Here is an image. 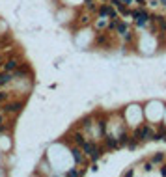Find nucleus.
<instances>
[{
	"mask_svg": "<svg viewBox=\"0 0 166 177\" xmlns=\"http://www.w3.org/2000/svg\"><path fill=\"white\" fill-rule=\"evenodd\" d=\"M80 23H82V24H88V23H90V17H88V15L80 17Z\"/></svg>",
	"mask_w": 166,
	"mask_h": 177,
	"instance_id": "20",
	"label": "nucleus"
},
{
	"mask_svg": "<svg viewBox=\"0 0 166 177\" xmlns=\"http://www.w3.org/2000/svg\"><path fill=\"white\" fill-rule=\"evenodd\" d=\"M103 153H105V147H101V145H97L95 147V151L90 155V160H93V162H97L101 157H103Z\"/></svg>",
	"mask_w": 166,
	"mask_h": 177,
	"instance_id": "8",
	"label": "nucleus"
},
{
	"mask_svg": "<svg viewBox=\"0 0 166 177\" xmlns=\"http://www.w3.org/2000/svg\"><path fill=\"white\" fill-rule=\"evenodd\" d=\"M67 175H84V172H79V170H69V172H67Z\"/></svg>",
	"mask_w": 166,
	"mask_h": 177,
	"instance_id": "17",
	"label": "nucleus"
},
{
	"mask_svg": "<svg viewBox=\"0 0 166 177\" xmlns=\"http://www.w3.org/2000/svg\"><path fill=\"white\" fill-rule=\"evenodd\" d=\"M23 106L24 103L23 101H11V103H4L2 106V110L6 112V114H11V116H17L21 110H23Z\"/></svg>",
	"mask_w": 166,
	"mask_h": 177,
	"instance_id": "1",
	"label": "nucleus"
},
{
	"mask_svg": "<svg viewBox=\"0 0 166 177\" xmlns=\"http://www.w3.org/2000/svg\"><path fill=\"white\" fill-rule=\"evenodd\" d=\"M4 65V58H2V56H0V67H2Z\"/></svg>",
	"mask_w": 166,
	"mask_h": 177,
	"instance_id": "23",
	"label": "nucleus"
},
{
	"mask_svg": "<svg viewBox=\"0 0 166 177\" xmlns=\"http://www.w3.org/2000/svg\"><path fill=\"white\" fill-rule=\"evenodd\" d=\"M2 123H4V116H2V114H0V125H2Z\"/></svg>",
	"mask_w": 166,
	"mask_h": 177,
	"instance_id": "24",
	"label": "nucleus"
},
{
	"mask_svg": "<svg viewBox=\"0 0 166 177\" xmlns=\"http://www.w3.org/2000/svg\"><path fill=\"white\" fill-rule=\"evenodd\" d=\"M116 30H118V34H120V35H123V34H125V32L129 30V28H127V24H125V23H121V21H120V19H118V24H116Z\"/></svg>",
	"mask_w": 166,
	"mask_h": 177,
	"instance_id": "12",
	"label": "nucleus"
},
{
	"mask_svg": "<svg viewBox=\"0 0 166 177\" xmlns=\"http://www.w3.org/2000/svg\"><path fill=\"white\" fill-rule=\"evenodd\" d=\"M144 170H146V172H151V170H153V162H146V164H144Z\"/></svg>",
	"mask_w": 166,
	"mask_h": 177,
	"instance_id": "18",
	"label": "nucleus"
},
{
	"mask_svg": "<svg viewBox=\"0 0 166 177\" xmlns=\"http://www.w3.org/2000/svg\"><path fill=\"white\" fill-rule=\"evenodd\" d=\"M159 2H161V4L164 6V8H166V0H159Z\"/></svg>",
	"mask_w": 166,
	"mask_h": 177,
	"instance_id": "25",
	"label": "nucleus"
},
{
	"mask_svg": "<svg viewBox=\"0 0 166 177\" xmlns=\"http://www.w3.org/2000/svg\"><path fill=\"white\" fill-rule=\"evenodd\" d=\"M108 19H118V11L112 8V6H110V10H108V15H107Z\"/></svg>",
	"mask_w": 166,
	"mask_h": 177,
	"instance_id": "16",
	"label": "nucleus"
},
{
	"mask_svg": "<svg viewBox=\"0 0 166 177\" xmlns=\"http://www.w3.org/2000/svg\"><path fill=\"white\" fill-rule=\"evenodd\" d=\"M0 108H2V106H0Z\"/></svg>",
	"mask_w": 166,
	"mask_h": 177,
	"instance_id": "26",
	"label": "nucleus"
},
{
	"mask_svg": "<svg viewBox=\"0 0 166 177\" xmlns=\"http://www.w3.org/2000/svg\"><path fill=\"white\" fill-rule=\"evenodd\" d=\"M108 10H110V4L101 6V8H99V15H101V17H107V15H108Z\"/></svg>",
	"mask_w": 166,
	"mask_h": 177,
	"instance_id": "15",
	"label": "nucleus"
},
{
	"mask_svg": "<svg viewBox=\"0 0 166 177\" xmlns=\"http://www.w3.org/2000/svg\"><path fill=\"white\" fill-rule=\"evenodd\" d=\"M155 140H164L166 142V129L162 125L159 127V132H155Z\"/></svg>",
	"mask_w": 166,
	"mask_h": 177,
	"instance_id": "14",
	"label": "nucleus"
},
{
	"mask_svg": "<svg viewBox=\"0 0 166 177\" xmlns=\"http://www.w3.org/2000/svg\"><path fill=\"white\" fill-rule=\"evenodd\" d=\"M138 2V6H140V8H144V6H146V0H136Z\"/></svg>",
	"mask_w": 166,
	"mask_h": 177,
	"instance_id": "22",
	"label": "nucleus"
},
{
	"mask_svg": "<svg viewBox=\"0 0 166 177\" xmlns=\"http://www.w3.org/2000/svg\"><path fill=\"white\" fill-rule=\"evenodd\" d=\"M19 65H21V62H19L17 58H10L8 62H4V65H2V67H4L6 71H10V73H13V71H15Z\"/></svg>",
	"mask_w": 166,
	"mask_h": 177,
	"instance_id": "5",
	"label": "nucleus"
},
{
	"mask_svg": "<svg viewBox=\"0 0 166 177\" xmlns=\"http://www.w3.org/2000/svg\"><path fill=\"white\" fill-rule=\"evenodd\" d=\"M71 155H73V160L77 164H86V155L80 147H71Z\"/></svg>",
	"mask_w": 166,
	"mask_h": 177,
	"instance_id": "3",
	"label": "nucleus"
},
{
	"mask_svg": "<svg viewBox=\"0 0 166 177\" xmlns=\"http://www.w3.org/2000/svg\"><path fill=\"white\" fill-rule=\"evenodd\" d=\"M161 175H166V164L161 166Z\"/></svg>",
	"mask_w": 166,
	"mask_h": 177,
	"instance_id": "21",
	"label": "nucleus"
},
{
	"mask_svg": "<svg viewBox=\"0 0 166 177\" xmlns=\"http://www.w3.org/2000/svg\"><path fill=\"white\" fill-rule=\"evenodd\" d=\"M6 99H8V93H4V91L0 90V103H6Z\"/></svg>",
	"mask_w": 166,
	"mask_h": 177,
	"instance_id": "19",
	"label": "nucleus"
},
{
	"mask_svg": "<svg viewBox=\"0 0 166 177\" xmlns=\"http://www.w3.org/2000/svg\"><path fill=\"white\" fill-rule=\"evenodd\" d=\"M131 17H133L134 19V23H136V26H144V24H146L148 23V21L151 19L149 17V13L146 11V10H136V11H133V13H131Z\"/></svg>",
	"mask_w": 166,
	"mask_h": 177,
	"instance_id": "2",
	"label": "nucleus"
},
{
	"mask_svg": "<svg viewBox=\"0 0 166 177\" xmlns=\"http://www.w3.org/2000/svg\"><path fill=\"white\" fill-rule=\"evenodd\" d=\"M118 147H120V144H118V138L107 134V136H105V149H118Z\"/></svg>",
	"mask_w": 166,
	"mask_h": 177,
	"instance_id": "4",
	"label": "nucleus"
},
{
	"mask_svg": "<svg viewBox=\"0 0 166 177\" xmlns=\"http://www.w3.org/2000/svg\"><path fill=\"white\" fill-rule=\"evenodd\" d=\"M149 140H155V131L149 125H144V142H149Z\"/></svg>",
	"mask_w": 166,
	"mask_h": 177,
	"instance_id": "7",
	"label": "nucleus"
},
{
	"mask_svg": "<svg viewBox=\"0 0 166 177\" xmlns=\"http://www.w3.org/2000/svg\"><path fill=\"white\" fill-rule=\"evenodd\" d=\"M95 147H97V144H93V142H84V144L80 145V149L84 151L86 157H90V155H92V153L95 151Z\"/></svg>",
	"mask_w": 166,
	"mask_h": 177,
	"instance_id": "6",
	"label": "nucleus"
},
{
	"mask_svg": "<svg viewBox=\"0 0 166 177\" xmlns=\"http://www.w3.org/2000/svg\"><path fill=\"white\" fill-rule=\"evenodd\" d=\"M73 140H75V144H77V145H82V144H84V134H82L80 131H77V132H75L73 134Z\"/></svg>",
	"mask_w": 166,
	"mask_h": 177,
	"instance_id": "11",
	"label": "nucleus"
},
{
	"mask_svg": "<svg viewBox=\"0 0 166 177\" xmlns=\"http://www.w3.org/2000/svg\"><path fill=\"white\" fill-rule=\"evenodd\" d=\"M13 79V73H10V71H6V73H0V86H4V84L11 82Z\"/></svg>",
	"mask_w": 166,
	"mask_h": 177,
	"instance_id": "10",
	"label": "nucleus"
},
{
	"mask_svg": "<svg viewBox=\"0 0 166 177\" xmlns=\"http://www.w3.org/2000/svg\"><path fill=\"white\" fill-rule=\"evenodd\" d=\"M162 160H164V153H155L153 157H151V162H153V166H155V164H162Z\"/></svg>",
	"mask_w": 166,
	"mask_h": 177,
	"instance_id": "13",
	"label": "nucleus"
},
{
	"mask_svg": "<svg viewBox=\"0 0 166 177\" xmlns=\"http://www.w3.org/2000/svg\"><path fill=\"white\" fill-rule=\"evenodd\" d=\"M129 132L127 131H121L120 132V136H118V144H120V147H123V145H127V142H129Z\"/></svg>",
	"mask_w": 166,
	"mask_h": 177,
	"instance_id": "9",
	"label": "nucleus"
}]
</instances>
